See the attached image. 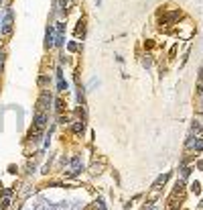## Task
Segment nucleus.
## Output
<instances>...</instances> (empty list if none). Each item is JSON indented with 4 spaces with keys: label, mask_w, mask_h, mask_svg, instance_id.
Returning <instances> with one entry per match:
<instances>
[{
    "label": "nucleus",
    "mask_w": 203,
    "mask_h": 210,
    "mask_svg": "<svg viewBox=\"0 0 203 210\" xmlns=\"http://www.w3.org/2000/svg\"><path fill=\"white\" fill-rule=\"evenodd\" d=\"M201 80H203V69H201Z\"/></svg>",
    "instance_id": "obj_14"
},
{
    "label": "nucleus",
    "mask_w": 203,
    "mask_h": 210,
    "mask_svg": "<svg viewBox=\"0 0 203 210\" xmlns=\"http://www.w3.org/2000/svg\"><path fill=\"white\" fill-rule=\"evenodd\" d=\"M81 131H83V122L77 120L75 125H73V133H81Z\"/></svg>",
    "instance_id": "obj_8"
},
{
    "label": "nucleus",
    "mask_w": 203,
    "mask_h": 210,
    "mask_svg": "<svg viewBox=\"0 0 203 210\" xmlns=\"http://www.w3.org/2000/svg\"><path fill=\"white\" fill-rule=\"evenodd\" d=\"M191 147H193L195 151H201L203 149V139H195V143H191Z\"/></svg>",
    "instance_id": "obj_7"
},
{
    "label": "nucleus",
    "mask_w": 203,
    "mask_h": 210,
    "mask_svg": "<svg viewBox=\"0 0 203 210\" xmlns=\"http://www.w3.org/2000/svg\"><path fill=\"white\" fill-rule=\"evenodd\" d=\"M8 196H10V194H6V198H4L2 202H0V208H2V210H4V208H8V206H10V198H8Z\"/></svg>",
    "instance_id": "obj_9"
},
{
    "label": "nucleus",
    "mask_w": 203,
    "mask_h": 210,
    "mask_svg": "<svg viewBox=\"0 0 203 210\" xmlns=\"http://www.w3.org/2000/svg\"><path fill=\"white\" fill-rule=\"evenodd\" d=\"M45 122H47V116H45L43 112H37V116H35V120H33V127H31V131H29V141H39V137L45 131Z\"/></svg>",
    "instance_id": "obj_1"
},
{
    "label": "nucleus",
    "mask_w": 203,
    "mask_h": 210,
    "mask_svg": "<svg viewBox=\"0 0 203 210\" xmlns=\"http://www.w3.org/2000/svg\"><path fill=\"white\" fill-rule=\"evenodd\" d=\"M55 108H57V112H63V100H57V102H55Z\"/></svg>",
    "instance_id": "obj_11"
},
{
    "label": "nucleus",
    "mask_w": 203,
    "mask_h": 210,
    "mask_svg": "<svg viewBox=\"0 0 203 210\" xmlns=\"http://www.w3.org/2000/svg\"><path fill=\"white\" fill-rule=\"evenodd\" d=\"M47 104H51V92H47V90H45L43 96H41L39 102H37V112H41L43 108H47Z\"/></svg>",
    "instance_id": "obj_2"
},
{
    "label": "nucleus",
    "mask_w": 203,
    "mask_h": 210,
    "mask_svg": "<svg viewBox=\"0 0 203 210\" xmlns=\"http://www.w3.org/2000/svg\"><path fill=\"white\" fill-rule=\"evenodd\" d=\"M59 4H61V10H65V6H67V0H59Z\"/></svg>",
    "instance_id": "obj_13"
},
{
    "label": "nucleus",
    "mask_w": 203,
    "mask_h": 210,
    "mask_svg": "<svg viewBox=\"0 0 203 210\" xmlns=\"http://www.w3.org/2000/svg\"><path fill=\"white\" fill-rule=\"evenodd\" d=\"M83 33H85V23L79 20V23H77V29H75V35H77V37L81 35V37H83Z\"/></svg>",
    "instance_id": "obj_6"
},
{
    "label": "nucleus",
    "mask_w": 203,
    "mask_h": 210,
    "mask_svg": "<svg viewBox=\"0 0 203 210\" xmlns=\"http://www.w3.org/2000/svg\"><path fill=\"white\" fill-rule=\"evenodd\" d=\"M191 190H193V192H195V194H199V192H201V190H199V184H197V182H195L193 186H191Z\"/></svg>",
    "instance_id": "obj_12"
},
{
    "label": "nucleus",
    "mask_w": 203,
    "mask_h": 210,
    "mask_svg": "<svg viewBox=\"0 0 203 210\" xmlns=\"http://www.w3.org/2000/svg\"><path fill=\"white\" fill-rule=\"evenodd\" d=\"M0 2H2V0H0Z\"/></svg>",
    "instance_id": "obj_15"
},
{
    "label": "nucleus",
    "mask_w": 203,
    "mask_h": 210,
    "mask_svg": "<svg viewBox=\"0 0 203 210\" xmlns=\"http://www.w3.org/2000/svg\"><path fill=\"white\" fill-rule=\"evenodd\" d=\"M167 177H169V176H167V173H164V176H160V177H159V180H156V184H155V188H159V186H160V184H164V182H167Z\"/></svg>",
    "instance_id": "obj_10"
},
{
    "label": "nucleus",
    "mask_w": 203,
    "mask_h": 210,
    "mask_svg": "<svg viewBox=\"0 0 203 210\" xmlns=\"http://www.w3.org/2000/svg\"><path fill=\"white\" fill-rule=\"evenodd\" d=\"M55 37H53V27H47V35H45V47H53Z\"/></svg>",
    "instance_id": "obj_4"
},
{
    "label": "nucleus",
    "mask_w": 203,
    "mask_h": 210,
    "mask_svg": "<svg viewBox=\"0 0 203 210\" xmlns=\"http://www.w3.org/2000/svg\"><path fill=\"white\" fill-rule=\"evenodd\" d=\"M63 37H65V24L57 23V37H55V45L61 47V45H63Z\"/></svg>",
    "instance_id": "obj_3"
},
{
    "label": "nucleus",
    "mask_w": 203,
    "mask_h": 210,
    "mask_svg": "<svg viewBox=\"0 0 203 210\" xmlns=\"http://www.w3.org/2000/svg\"><path fill=\"white\" fill-rule=\"evenodd\" d=\"M10 29H12V10H6V19H4L2 31H4V33H10Z\"/></svg>",
    "instance_id": "obj_5"
}]
</instances>
